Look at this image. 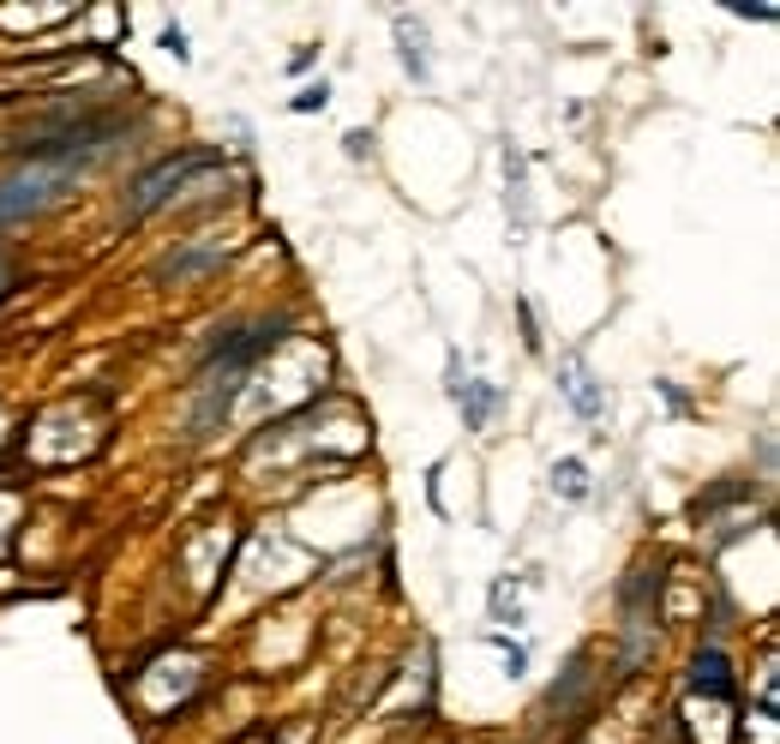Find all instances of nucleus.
Here are the masks:
<instances>
[{"mask_svg":"<svg viewBox=\"0 0 780 744\" xmlns=\"http://www.w3.org/2000/svg\"><path fill=\"white\" fill-rule=\"evenodd\" d=\"M223 259H228L223 240H211V247H186V252H174V259L157 264V282H193V277H204V271H216Z\"/></svg>","mask_w":780,"mask_h":744,"instance_id":"20e7f679","label":"nucleus"},{"mask_svg":"<svg viewBox=\"0 0 780 744\" xmlns=\"http://www.w3.org/2000/svg\"><path fill=\"white\" fill-rule=\"evenodd\" d=\"M289 318H259V325H216L211 349H204V379H240L259 354H271L283 342Z\"/></svg>","mask_w":780,"mask_h":744,"instance_id":"f257e3e1","label":"nucleus"},{"mask_svg":"<svg viewBox=\"0 0 780 744\" xmlns=\"http://www.w3.org/2000/svg\"><path fill=\"white\" fill-rule=\"evenodd\" d=\"M12 289V271H7V252H0V294Z\"/></svg>","mask_w":780,"mask_h":744,"instance_id":"1a4fd4ad","label":"nucleus"},{"mask_svg":"<svg viewBox=\"0 0 780 744\" xmlns=\"http://www.w3.org/2000/svg\"><path fill=\"white\" fill-rule=\"evenodd\" d=\"M72 174H79V162H24L19 174H7V181H0V228L31 216V211H43V204H55Z\"/></svg>","mask_w":780,"mask_h":744,"instance_id":"7ed1b4c3","label":"nucleus"},{"mask_svg":"<svg viewBox=\"0 0 780 744\" xmlns=\"http://www.w3.org/2000/svg\"><path fill=\"white\" fill-rule=\"evenodd\" d=\"M235 391H240V379H211V391H204V403L193 408V439H204V432L223 420V408L235 403Z\"/></svg>","mask_w":780,"mask_h":744,"instance_id":"423d86ee","label":"nucleus"},{"mask_svg":"<svg viewBox=\"0 0 780 744\" xmlns=\"http://www.w3.org/2000/svg\"><path fill=\"white\" fill-rule=\"evenodd\" d=\"M294 109H325V84H313L306 97H294Z\"/></svg>","mask_w":780,"mask_h":744,"instance_id":"6e6552de","label":"nucleus"},{"mask_svg":"<svg viewBox=\"0 0 780 744\" xmlns=\"http://www.w3.org/2000/svg\"><path fill=\"white\" fill-rule=\"evenodd\" d=\"M690 685L709 690V697H733V673H726V654H721V649H697V661H690Z\"/></svg>","mask_w":780,"mask_h":744,"instance_id":"39448f33","label":"nucleus"},{"mask_svg":"<svg viewBox=\"0 0 780 744\" xmlns=\"http://www.w3.org/2000/svg\"><path fill=\"white\" fill-rule=\"evenodd\" d=\"M451 391H463V372L451 379ZM487 403H493L487 391H475V396H468V427H481V420H487Z\"/></svg>","mask_w":780,"mask_h":744,"instance_id":"0eeeda50","label":"nucleus"},{"mask_svg":"<svg viewBox=\"0 0 780 744\" xmlns=\"http://www.w3.org/2000/svg\"><path fill=\"white\" fill-rule=\"evenodd\" d=\"M211 169H223V150H181V157L145 169L133 187H126V216H150L157 204H169L174 192L193 181V174H211Z\"/></svg>","mask_w":780,"mask_h":744,"instance_id":"f03ea898","label":"nucleus"}]
</instances>
